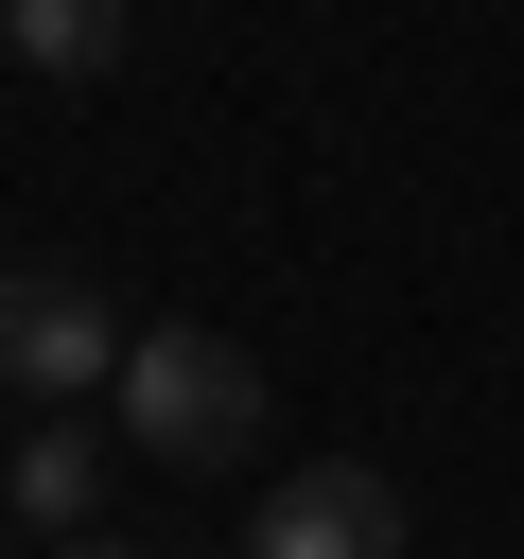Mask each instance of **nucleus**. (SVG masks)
Masks as SVG:
<instances>
[{
    "label": "nucleus",
    "instance_id": "20e7f679",
    "mask_svg": "<svg viewBox=\"0 0 524 559\" xmlns=\"http://www.w3.org/2000/svg\"><path fill=\"white\" fill-rule=\"evenodd\" d=\"M0 507H17L35 542H105V524H87V507H105V437H87V419H35L17 472H0Z\"/></svg>",
    "mask_w": 524,
    "mask_h": 559
},
{
    "label": "nucleus",
    "instance_id": "f03ea898",
    "mask_svg": "<svg viewBox=\"0 0 524 559\" xmlns=\"http://www.w3.org/2000/svg\"><path fill=\"white\" fill-rule=\"evenodd\" d=\"M122 314H105V280L87 262H0V384H35V419H70V402H105L122 384Z\"/></svg>",
    "mask_w": 524,
    "mask_h": 559
},
{
    "label": "nucleus",
    "instance_id": "f257e3e1",
    "mask_svg": "<svg viewBox=\"0 0 524 559\" xmlns=\"http://www.w3.org/2000/svg\"><path fill=\"white\" fill-rule=\"evenodd\" d=\"M105 402H122V437H140L157 472H245V454H262V367H245L227 332H140Z\"/></svg>",
    "mask_w": 524,
    "mask_h": 559
},
{
    "label": "nucleus",
    "instance_id": "423d86ee",
    "mask_svg": "<svg viewBox=\"0 0 524 559\" xmlns=\"http://www.w3.org/2000/svg\"><path fill=\"white\" fill-rule=\"evenodd\" d=\"M52 559H140V542H52Z\"/></svg>",
    "mask_w": 524,
    "mask_h": 559
},
{
    "label": "nucleus",
    "instance_id": "7ed1b4c3",
    "mask_svg": "<svg viewBox=\"0 0 524 559\" xmlns=\"http://www.w3.org/2000/svg\"><path fill=\"white\" fill-rule=\"evenodd\" d=\"M245 559H402V489H384L367 454H314V472H279V489H262Z\"/></svg>",
    "mask_w": 524,
    "mask_h": 559
},
{
    "label": "nucleus",
    "instance_id": "39448f33",
    "mask_svg": "<svg viewBox=\"0 0 524 559\" xmlns=\"http://www.w3.org/2000/svg\"><path fill=\"white\" fill-rule=\"evenodd\" d=\"M0 52L35 87H87V70H122V0H0Z\"/></svg>",
    "mask_w": 524,
    "mask_h": 559
}]
</instances>
